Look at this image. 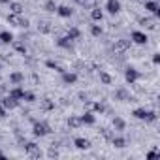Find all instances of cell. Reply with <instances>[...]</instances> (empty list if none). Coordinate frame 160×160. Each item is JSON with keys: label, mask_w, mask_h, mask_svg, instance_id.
<instances>
[{"label": "cell", "mask_w": 160, "mask_h": 160, "mask_svg": "<svg viewBox=\"0 0 160 160\" xmlns=\"http://www.w3.org/2000/svg\"><path fill=\"white\" fill-rule=\"evenodd\" d=\"M32 134L36 138H43L47 134H51V126L47 122H40V121H34L32 122Z\"/></svg>", "instance_id": "1"}, {"label": "cell", "mask_w": 160, "mask_h": 160, "mask_svg": "<svg viewBox=\"0 0 160 160\" xmlns=\"http://www.w3.org/2000/svg\"><path fill=\"white\" fill-rule=\"evenodd\" d=\"M8 23L13 25V27H21V28H23V27H25V28L28 27V19H25L21 13H10V15H8Z\"/></svg>", "instance_id": "2"}, {"label": "cell", "mask_w": 160, "mask_h": 160, "mask_svg": "<svg viewBox=\"0 0 160 160\" xmlns=\"http://www.w3.org/2000/svg\"><path fill=\"white\" fill-rule=\"evenodd\" d=\"M25 151H27V154H28L30 158H42V149H40V145L34 143V141H27V143H25Z\"/></svg>", "instance_id": "3"}, {"label": "cell", "mask_w": 160, "mask_h": 160, "mask_svg": "<svg viewBox=\"0 0 160 160\" xmlns=\"http://www.w3.org/2000/svg\"><path fill=\"white\" fill-rule=\"evenodd\" d=\"M128 49H130V40H124V38L115 40V43H113V51H115L117 55H122V53H126Z\"/></svg>", "instance_id": "4"}, {"label": "cell", "mask_w": 160, "mask_h": 160, "mask_svg": "<svg viewBox=\"0 0 160 160\" xmlns=\"http://www.w3.org/2000/svg\"><path fill=\"white\" fill-rule=\"evenodd\" d=\"M145 10H149L154 17H160V6H158V0H145Z\"/></svg>", "instance_id": "5"}, {"label": "cell", "mask_w": 160, "mask_h": 160, "mask_svg": "<svg viewBox=\"0 0 160 160\" xmlns=\"http://www.w3.org/2000/svg\"><path fill=\"white\" fill-rule=\"evenodd\" d=\"M138 77H139V72H138L136 68H126V70H124V79H126L130 85L138 81Z\"/></svg>", "instance_id": "6"}, {"label": "cell", "mask_w": 160, "mask_h": 160, "mask_svg": "<svg viewBox=\"0 0 160 160\" xmlns=\"http://www.w3.org/2000/svg\"><path fill=\"white\" fill-rule=\"evenodd\" d=\"M139 25L147 30H154L156 28V17H141L139 19Z\"/></svg>", "instance_id": "7"}, {"label": "cell", "mask_w": 160, "mask_h": 160, "mask_svg": "<svg viewBox=\"0 0 160 160\" xmlns=\"http://www.w3.org/2000/svg\"><path fill=\"white\" fill-rule=\"evenodd\" d=\"M147 40H149V38H147L145 32H139V30H134V32H132V42H134V43H138V45H145Z\"/></svg>", "instance_id": "8"}, {"label": "cell", "mask_w": 160, "mask_h": 160, "mask_svg": "<svg viewBox=\"0 0 160 160\" xmlns=\"http://www.w3.org/2000/svg\"><path fill=\"white\" fill-rule=\"evenodd\" d=\"M106 10L111 15H117L121 12V2H119V0H108V2H106Z\"/></svg>", "instance_id": "9"}, {"label": "cell", "mask_w": 160, "mask_h": 160, "mask_svg": "<svg viewBox=\"0 0 160 160\" xmlns=\"http://www.w3.org/2000/svg\"><path fill=\"white\" fill-rule=\"evenodd\" d=\"M0 104H2L6 109H15V108L19 106V100H15V98H12L10 94H6V96L2 98V102H0Z\"/></svg>", "instance_id": "10"}, {"label": "cell", "mask_w": 160, "mask_h": 160, "mask_svg": "<svg viewBox=\"0 0 160 160\" xmlns=\"http://www.w3.org/2000/svg\"><path fill=\"white\" fill-rule=\"evenodd\" d=\"M73 145H75L77 149H81V151L91 149V141H89V139H85V138H75V139H73Z\"/></svg>", "instance_id": "11"}, {"label": "cell", "mask_w": 160, "mask_h": 160, "mask_svg": "<svg viewBox=\"0 0 160 160\" xmlns=\"http://www.w3.org/2000/svg\"><path fill=\"white\" fill-rule=\"evenodd\" d=\"M62 81H64L66 85H73V83L77 81V75H75L73 72H62Z\"/></svg>", "instance_id": "12"}, {"label": "cell", "mask_w": 160, "mask_h": 160, "mask_svg": "<svg viewBox=\"0 0 160 160\" xmlns=\"http://www.w3.org/2000/svg\"><path fill=\"white\" fill-rule=\"evenodd\" d=\"M40 108H42L43 111H53V109H55V102H53L51 98H42V100H40Z\"/></svg>", "instance_id": "13"}, {"label": "cell", "mask_w": 160, "mask_h": 160, "mask_svg": "<svg viewBox=\"0 0 160 160\" xmlns=\"http://www.w3.org/2000/svg\"><path fill=\"white\" fill-rule=\"evenodd\" d=\"M57 13L60 17H72L73 15V10L70 6H57Z\"/></svg>", "instance_id": "14"}, {"label": "cell", "mask_w": 160, "mask_h": 160, "mask_svg": "<svg viewBox=\"0 0 160 160\" xmlns=\"http://www.w3.org/2000/svg\"><path fill=\"white\" fill-rule=\"evenodd\" d=\"M72 42H73V40H70L68 36H62V38H58V40H57V45H58V47H62V49H72V47H73V45H72Z\"/></svg>", "instance_id": "15"}, {"label": "cell", "mask_w": 160, "mask_h": 160, "mask_svg": "<svg viewBox=\"0 0 160 160\" xmlns=\"http://www.w3.org/2000/svg\"><path fill=\"white\" fill-rule=\"evenodd\" d=\"M68 126H70L72 130H77L79 126H81V117H75V115H70V119H68Z\"/></svg>", "instance_id": "16"}, {"label": "cell", "mask_w": 160, "mask_h": 160, "mask_svg": "<svg viewBox=\"0 0 160 160\" xmlns=\"http://www.w3.org/2000/svg\"><path fill=\"white\" fill-rule=\"evenodd\" d=\"M10 81L15 83V85H19V83L25 81V75H23L21 72H12V73H10Z\"/></svg>", "instance_id": "17"}, {"label": "cell", "mask_w": 160, "mask_h": 160, "mask_svg": "<svg viewBox=\"0 0 160 160\" xmlns=\"http://www.w3.org/2000/svg\"><path fill=\"white\" fill-rule=\"evenodd\" d=\"M91 19H92V21H102V19H104V12L94 6V8L91 10Z\"/></svg>", "instance_id": "18"}, {"label": "cell", "mask_w": 160, "mask_h": 160, "mask_svg": "<svg viewBox=\"0 0 160 160\" xmlns=\"http://www.w3.org/2000/svg\"><path fill=\"white\" fill-rule=\"evenodd\" d=\"M12 45H13V49H15L17 53H21V55H27V45H25L23 42H19V40H13V42H12Z\"/></svg>", "instance_id": "19"}, {"label": "cell", "mask_w": 160, "mask_h": 160, "mask_svg": "<svg viewBox=\"0 0 160 160\" xmlns=\"http://www.w3.org/2000/svg\"><path fill=\"white\" fill-rule=\"evenodd\" d=\"M94 122H96V117L92 115V111H87L81 117V124H94Z\"/></svg>", "instance_id": "20"}, {"label": "cell", "mask_w": 160, "mask_h": 160, "mask_svg": "<svg viewBox=\"0 0 160 160\" xmlns=\"http://www.w3.org/2000/svg\"><path fill=\"white\" fill-rule=\"evenodd\" d=\"M111 145L117 147V149H122V147H126V139L124 138H119V136H113L111 138Z\"/></svg>", "instance_id": "21"}, {"label": "cell", "mask_w": 160, "mask_h": 160, "mask_svg": "<svg viewBox=\"0 0 160 160\" xmlns=\"http://www.w3.org/2000/svg\"><path fill=\"white\" fill-rule=\"evenodd\" d=\"M70 40H79L81 38V30H79L77 27H72V28H68V34H66Z\"/></svg>", "instance_id": "22"}, {"label": "cell", "mask_w": 160, "mask_h": 160, "mask_svg": "<svg viewBox=\"0 0 160 160\" xmlns=\"http://www.w3.org/2000/svg\"><path fill=\"white\" fill-rule=\"evenodd\" d=\"M38 32H42V34H49V32H51V23H47V21H40V23H38Z\"/></svg>", "instance_id": "23"}, {"label": "cell", "mask_w": 160, "mask_h": 160, "mask_svg": "<svg viewBox=\"0 0 160 160\" xmlns=\"http://www.w3.org/2000/svg\"><path fill=\"white\" fill-rule=\"evenodd\" d=\"M10 96H12V98H15V100H23L25 91H23L21 87H15V89H12V91H10Z\"/></svg>", "instance_id": "24"}, {"label": "cell", "mask_w": 160, "mask_h": 160, "mask_svg": "<svg viewBox=\"0 0 160 160\" xmlns=\"http://www.w3.org/2000/svg\"><path fill=\"white\" fill-rule=\"evenodd\" d=\"M0 42H2V43H12V42H13V36H12V32H8V30H2V32H0Z\"/></svg>", "instance_id": "25"}, {"label": "cell", "mask_w": 160, "mask_h": 160, "mask_svg": "<svg viewBox=\"0 0 160 160\" xmlns=\"http://www.w3.org/2000/svg\"><path fill=\"white\" fill-rule=\"evenodd\" d=\"M113 128L121 132V130H124V128H126V122H124L121 117H115V119H113Z\"/></svg>", "instance_id": "26"}, {"label": "cell", "mask_w": 160, "mask_h": 160, "mask_svg": "<svg viewBox=\"0 0 160 160\" xmlns=\"http://www.w3.org/2000/svg\"><path fill=\"white\" fill-rule=\"evenodd\" d=\"M10 10H12V13H23V4L21 2H10Z\"/></svg>", "instance_id": "27"}, {"label": "cell", "mask_w": 160, "mask_h": 160, "mask_svg": "<svg viewBox=\"0 0 160 160\" xmlns=\"http://www.w3.org/2000/svg\"><path fill=\"white\" fill-rule=\"evenodd\" d=\"M45 66H47V68H51V70H57L58 73H62V72H66V70H64L62 66H58V64H57L55 60H45Z\"/></svg>", "instance_id": "28"}, {"label": "cell", "mask_w": 160, "mask_h": 160, "mask_svg": "<svg viewBox=\"0 0 160 160\" xmlns=\"http://www.w3.org/2000/svg\"><path fill=\"white\" fill-rule=\"evenodd\" d=\"M100 81L104 83V85H111V81H113V77L108 73V72H100Z\"/></svg>", "instance_id": "29"}, {"label": "cell", "mask_w": 160, "mask_h": 160, "mask_svg": "<svg viewBox=\"0 0 160 160\" xmlns=\"http://www.w3.org/2000/svg\"><path fill=\"white\" fill-rule=\"evenodd\" d=\"M117 98L122 100V102H130V94H128L124 89H119V91H117Z\"/></svg>", "instance_id": "30"}, {"label": "cell", "mask_w": 160, "mask_h": 160, "mask_svg": "<svg viewBox=\"0 0 160 160\" xmlns=\"http://www.w3.org/2000/svg\"><path fill=\"white\" fill-rule=\"evenodd\" d=\"M145 113H147V109H143V108H138V109H134V111H132V115H134L136 119H141V121H143Z\"/></svg>", "instance_id": "31"}, {"label": "cell", "mask_w": 160, "mask_h": 160, "mask_svg": "<svg viewBox=\"0 0 160 160\" xmlns=\"http://www.w3.org/2000/svg\"><path fill=\"white\" fill-rule=\"evenodd\" d=\"M143 121L145 122H154L156 121V111H147L145 117H143Z\"/></svg>", "instance_id": "32"}, {"label": "cell", "mask_w": 160, "mask_h": 160, "mask_svg": "<svg viewBox=\"0 0 160 160\" xmlns=\"http://www.w3.org/2000/svg\"><path fill=\"white\" fill-rule=\"evenodd\" d=\"M45 12H57V4H55V0H47V2L43 4Z\"/></svg>", "instance_id": "33"}, {"label": "cell", "mask_w": 160, "mask_h": 160, "mask_svg": "<svg viewBox=\"0 0 160 160\" xmlns=\"http://www.w3.org/2000/svg\"><path fill=\"white\" fill-rule=\"evenodd\" d=\"M91 34H92L94 38H100V36H102V27H98V25H92V27H91Z\"/></svg>", "instance_id": "34"}, {"label": "cell", "mask_w": 160, "mask_h": 160, "mask_svg": "<svg viewBox=\"0 0 160 160\" xmlns=\"http://www.w3.org/2000/svg\"><path fill=\"white\" fill-rule=\"evenodd\" d=\"M100 132H102V136H104V139H108V141H111V138L115 136V134H113V132H111L109 128H102Z\"/></svg>", "instance_id": "35"}, {"label": "cell", "mask_w": 160, "mask_h": 160, "mask_svg": "<svg viewBox=\"0 0 160 160\" xmlns=\"http://www.w3.org/2000/svg\"><path fill=\"white\" fill-rule=\"evenodd\" d=\"M51 145H53V147L47 151V154H49L51 158H57V156H58V151H57V145H58V143H51Z\"/></svg>", "instance_id": "36"}, {"label": "cell", "mask_w": 160, "mask_h": 160, "mask_svg": "<svg viewBox=\"0 0 160 160\" xmlns=\"http://www.w3.org/2000/svg\"><path fill=\"white\" fill-rule=\"evenodd\" d=\"M23 100L30 104V102H34V100H36V96H34V92H27V91H25V96H23Z\"/></svg>", "instance_id": "37"}, {"label": "cell", "mask_w": 160, "mask_h": 160, "mask_svg": "<svg viewBox=\"0 0 160 160\" xmlns=\"http://www.w3.org/2000/svg\"><path fill=\"white\" fill-rule=\"evenodd\" d=\"M154 156H158V149H152L151 152H147V158H154Z\"/></svg>", "instance_id": "38"}, {"label": "cell", "mask_w": 160, "mask_h": 160, "mask_svg": "<svg viewBox=\"0 0 160 160\" xmlns=\"http://www.w3.org/2000/svg\"><path fill=\"white\" fill-rule=\"evenodd\" d=\"M152 62H154V64H160V53H154V55H152Z\"/></svg>", "instance_id": "39"}, {"label": "cell", "mask_w": 160, "mask_h": 160, "mask_svg": "<svg viewBox=\"0 0 160 160\" xmlns=\"http://www.w3.org/2000/svg\"><path fill=\"white\" fill-rule=\"evenodd\" d=\"M2 117H6V108L0 104V119H2Z\"/></svg>", "instance_id": "40"}, {"label": "cell", "mask_w": 160, "mask_h": 160, "mask_svg": "<svg viewBox=\"0 0 160 160\" xmlns=\"http://www.w3.org/2000/svg\"><path fill=\"white\" fill-rule=\"evenodd\" d=\"M79 98H81V100H83V102H87V100H89V96H87V94H85V92H79Z\"/></svg>", "instance_id": "41"}, {"label": "cell", "mask_w": 160, "mask_h": 160, "mask_svg": "<svg viewBox=\"0 0 160 160\" xmlns=\"http://www.w3.org/2000/svg\"><path fill=\"white\" fill-rule=\"evenodd\" d=\"M75 2H77L79 6H87V2H89V0H75Z\"/></svg>", "instance_id": "42"}, {"label": "cell", "mask_w": 160, "mask_h": 160, "mask_svg": "<svg viewBox=\"0 0 160 160\" xmlns=\"http://www.w3.org/2000/svg\"><path fill=\"white\" fill-rule=\"evenodd\" d=\"M4 158H6V154H4L2 151H0V160H4Z\"/></svg>", "instance_id": "43"}, {"label": "cell", "mask_w": 160, "mask_h": 160, "mask_svg": "<svg viewBox=\"0 0 160 160\" xmlns=\"http://www.w3.org/2000/svg\"><path fill=\"white\" fill-rule=\"evenodd\" d=\"M0 4H10V0H0Z\"/></svg>", "instance_id": "44"}, {"label": "cell", "mask_w": 160, "mask_h": 160, "mask_svg": "<svg viewBox=\"0 0 160 160\" xmlns=\"http://www.w3.org/2000/svg\"><path fill=\"white\" fill-rule=\"evenodd\" d=\"M0 68H2V64H0Z\"/></svg>", "instance_id": "45"}]
</instances>
